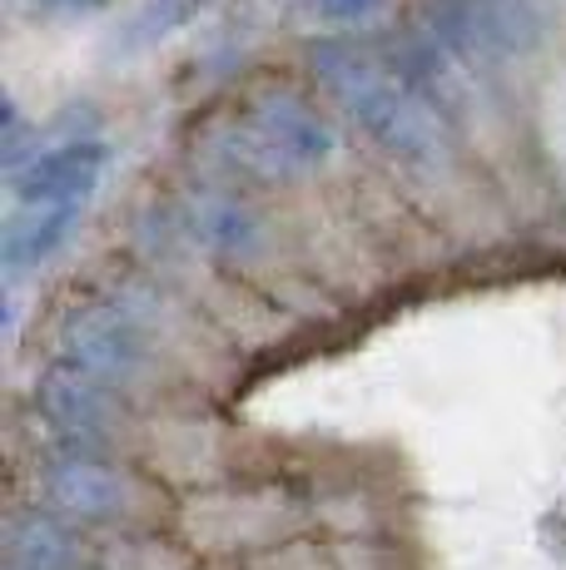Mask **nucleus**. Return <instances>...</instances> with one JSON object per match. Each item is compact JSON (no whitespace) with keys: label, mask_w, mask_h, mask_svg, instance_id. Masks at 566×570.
Wrapping results in <instances>:
<instances>
[{"label":"nucleus","mask_w":566,"mask_h":570,"mask_svg":"<svg viewBox=\"0 0 566 570\" xmlns=\"http://www.w3.org/2000/svg\"><path fill=\"white\" fill-rule=\"evenodd\" d=\"M214 149L234 174L244 179H303V174H319L333 159L339 139H333V119L323 115L309 95L289 90H258L219 125Z\"/></svg>","instance_id":"2"},{"label":"nucleus","mask_w":566,"mask_h":570,"mask_svg":"<svg viewBox=\"0 0 566 570\" xmlns=\"http://www.w3.org/2000/svg\"><path fill=\"white\" fill-rule=\"evenodd\" d=\"M467 75L497 60H521L541 40L537 0H428L418 20Z\"/></svg>","instance_id":"4"},{"label":"nucleus","mask_w":566,"mask_h":570,"mask_svg":"<svg viewBox=\"0 0 566 570\" xmlns=\"http://www.w3.org/2000/svg\"><path fill=\"white\" fill-rule=\"evenodd\" d=\"M309 70L343 105V115L402 169H438L448 159L452 115L408 80L393 55L363 46L358 36H319L309 40Z\"/></svg>","instance_id":"1"},{"label":"nucleus","mask_w":566,"mask_h":570,"mask_svg":"<svg viewBox=\"0 0 566 570\" xmlns=\"http://www.w3.org/2000/svg\"><path fill=\"white\" fill-rule=\"evenodd\" d=\"M36 412L46 416L50 436L65 452H105L115 416V387L95 382L90 372L70 363H50L36 377Z\"/></svg>","instance_id":"5"},{"label":"nucleus","mask_w":566,"mask_h":570,"mask_svg":"<svg viewBox=\"0 0 566 570\" xmlns=\"http://www.w3.org/2000/svg\"><path fill=\"white\" fill-rule=\"evenodd\" d=\"M30 16H50V20H85V16H100L110 10L115 0H20Z\"/></svg>","instance_id":"13"},{"label":"nucleus","mask_w":566,"mask_h":570,"mask_svg":"<svg viewBox=\"0 0 566 570\" xmlns=\"http://www.w3.org/2000/svg\"><path fill=\"white\" fill-rule=\"evenodd\" d=\"M40 501L65 521H115L129 507V481L105 452H56L40 466Z\"/></svg>","instance_id":"7"},{"label":"nucleus","mask_w":566,"mask_h":570,"mask_svg":"<svg viewBox=\"0 0 566 570\" xmlns=\"http://www.w3.org/2000/svg\"><path fill=\"white\" fill-rule=\"evenodd\" d=\"M319 26H329V36H353V30L373 26L378 16L388 10V0H303Z\"/></svg>","instance_id":"12"},{"label":"nucleus","mask_w":566,"mask_h":570,"mask_svg":"<svg viewBox=\"0 0 566 570\" xmlns=\"http://www.w3.org/2000/svg\"><path fill=\"white\" fill-rule=\"evenodd\" d=\"M110 169V145L100 135L60 139L50 149H36V159L20 174H10L16 208H85Z\"/></svg>","instance_id":"6"},{"label":"nucleus","mask_w":566,"mask_h":570,"mask_svg":"<svg viewBox=\"0 0 566 570\" xmlns=\"http://www.w3.org/2000/svg\"><path fill=\"white\" fill-rule=\"evenodd\" d=\"M70 521L56 517L50 507L20 511L10 521L6 570H70Z\"/></svg>","instance_id":"10"},{"label":"nucleus","mask_w":566,"mask_h":570,"mask_svg":"<svg viewBox=\"0 0 566 570\" xmlns=\"http://www.w3.org/2000/svg\"><path fill=\"white\" fill-rule=\"evenodd\" d=\"M85 208H16L6 218V238H0V263H6V278L20 283L26 273L46 268L75 238Z\"/></svg>","instance_id":"9"},{"label":"nucleus","mask_w":566,"mask_h":570,"mask_svg":"<svg viewBox=\"0 0 566 570\" xmlns=\"http://www.w3.org/2000/svg\"><path fill=\"white\" fill-rule=\"evenodd\" d=\"M214 6H219V0H139L135 16L119 26V40H115V46L125 50V55L149 50V46H159V40L179 36V30L194 26L199 16H209Z\"/></svg>","instance_id":"11"},{"label":"nucleus","mask_w":566,"mask_h":570,"mask_svg":"<svg viewBox=\"0 0 566 570\" xmlns=\"http://www.w3.org/2000/svg\"><path fill=\"white\" fill-rule=\"evenodd\" d=\"M155 303L125 283V288H100L90 298H80L60 323L56 357L80 372H90L105 387H125L149 357V313Z\"/></svg>","instance_id":"3"},{"label":"nucleus","mask_w":566,"mask_h":570,"mask_svg":"<svg viewBox=\"0 0 566 570\" xmlns=\"http://www.w3.org/2000/svg\"><path fill=\"white\" fill-rule=\"evenodd\" d=\"M179 228L204 248L209 258L244 263L264 248V224L238 194L224 189H194L179 208Z\"/></svg>","instance_id":"8"}]
</instances>
